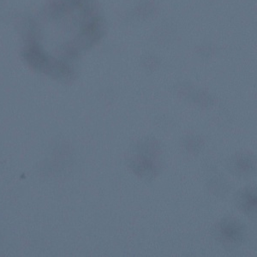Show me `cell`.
<instances>
[{"instance_id":"obj_1","label":"cell","mask_w":257,"mask_h":257,"mask_svg":"<svg viewBox=\"0 0 257 257\" xmlns=\"http://www.w3.org/2000/svg\"><path fill=\"white\" fill-rule=\"evenodd\" d=\"M215 233L219 242L225 247L237 248L245 237V227L239 220L234 218H225L217 225Z\"/></svg>"},{"instance_id":"obj_2","label":"cell","mask_w":257,"mask_h":257,"mask_svg":"<svg viewBox=\"0 0 257 257\" xmlns=\"http://www.w3.org/2000/svg\"><path fill=\"white\" fill-rule=\"evenodd\" d=\"M235 202L242 213L248 216L257 217V186H247L237 191Z\"/></svg>"},{"instance_id":"obj_3","label":"cell","mask_w":257,"mask_h":257,"mask_svg":"<svg viewBox=\"0 0 257 257\" xmlns=\"http://www.w3.org/2000/svg\"><path fill=\"white\" fill-rule=\"evenodd\" d=\"M231 167L233 173L237 175H251L256 170L257 162L251 155L239 153L231 160Z\"/></svg>"}]
</instances>
